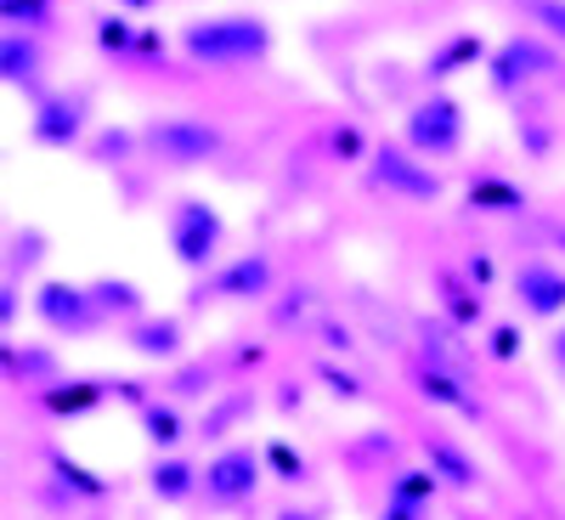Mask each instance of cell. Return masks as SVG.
I'll return each mask as SVG.
<instances>
[{
  "instance_id": "cell-1",
  "label": "cell",
  "mask_w": 565,
  "mask_h": 520,
  "mask_svg": "<svg viewBox=\"0 0 565 520\" xmlns=\"http://www.w3.org/2000/svg\"><path fill=\"white\" fill-rule=\"evenodd\" d=\"M181 52L204 63V68H249L271 57V29L249 12H226V18H193L181 29Z\"/></svg>"
},
{
  "instance_id": "cell-2",
  "label": "cell",
  "mask_w": 565,
  "mask_h": 520,
  "mask_svg": "<svg viewBox=\"0 0 565 520\" xmlns=\"http://www.w3.org/2000/svg\"><path fill=\"white\" fill-rule=\"evenodd\" d=\"M543 79H565V57L543 34L526 29V34H509L503 45H492V57H487L492 97H521V91H532Z\"/></svg>"
},
{
  "instance_id": "cell-3",
  "label": "cell",
  "mask_w": 565,
  "mask_h": 520,
  "mask_svg": "<svg viewBox=\"0 0 565 520\" xmlns=\"http://www.w3.org/2000/svg\"><path fill=\"white\" fill-rule=\"evenodd\" d=\"M221 148H226L221 125H210V119H199V114H164V119L141 125V153H153V159L170 165V170H199V165H210Z\"/></svg>"
},
{
  "instance_id": "cell-4",
  "label": "cell",
  "mask_w": 565,
  "mask_h": 520,
  "mask_svg": "<svg viewBox=\"0 0 565 520\" xmlns=\"http://www.w3.org/2000/svg\"><path fill=\"white\" fill-rule=\"evenodd\" d=\"M367 187H373V193H391V199H407V204H436L447 193L441 170L424 153H413L407 141H380V148H373Z\"/></svg>"
},
{
  "instance_id": "cell-5",
  "label": "cell",
  "mask_w": 565,
  "mask_h": 520,
  "mask_svg": "<svg viewBox=\"0 0 565 520\" xmlns=\"http://www.w3.org/2000/svg\"><path fill=\"white\" fill-rule=\"evenodd\" d=\"M402 141L413 153H424L430 165H447L463 153V103L447 97V91L436 85L430 97H418L402 119Z\"/></svg>"
},
{
  "instance_id": "cell-6",
  "label": "cell",
  "mask_w": 565,
  "mask_h": 520,
  "mask_svg": "<svg viewBox=\"0 0 565 520\" xmlns=\"http://www.w3.org/2000/svg\"><path fill=\"white\" fill-rule=\"evenodd\" d=\"M226 244V221L210 199H175L170 204V255L181 272H210Z\"/></svg>"
},
{
  "instance_id": "cell-7",
  "label": "cell",
  "mask_w": 565,
  "mask_h": 520,
  "mask_svg": "<svg viewBox=\"0 0 565 520\" xmlns=\"http://www.w3.org/2000/svg\"><path fill=\"white\" fill-rule=\"evenodd\" d=\"M266 481V453H255L249 442H226L210 464H204V509L226 514V509H244Z\"/></svg>"
},
{
  "instance_id": "cell-8",
  "label": "cell",
  "mask_w": 565,
  "mask_h": 520,
  "mask_svg": "<svg viewBox=\"0 0 565 520\" xmlns=\"http://www.w3.org/2000/svg\"><path fill=\"white\" fill-rule=\"evenodd\" d=\"M34 317L52 328L57 340H90V335H103L108 328V311L97 306V295H90V283H40L34 289Z\"/></svg>"
},
{
  "instance_id": "cell-9",
  "label": "cell",
  "mask_w": 565,
  "mask_h": 520,
  "mask_svg": "<svg viewBox=\"0 0 565 520\" xmlns=\"http://www.w3.org/2000/svg\"><path fill=\"white\" fill-rule=\"evenodd\" d=\"M271 283H277L271 255L266 250H249V255H232L226 266H215L193 289V306H204V300H238V306H249V300H266L271 295Z\"/></svg>"
},
{
  "instance_id": "cell-10",
  "label": "cell",
  "mask_w": 565,
  "mask_h": 520,
  "mask_svg": "<svg viewBox=\"0 0 565 520\" xmlns=\"http://www.w3.org/2000/svg\"><path fill=\"white\" fill-rule=\"evenodd\" d=\"M85 119H90V97H85V91H52V97L34 103L29 136H34V148L74 153V148H85Z\"/></svg>"
},
{
  "instance_id": "cell-11",
  "label": "cell",
  "mask_w": 565,
  "mask_h": 520,
  "mask_svg": "<svg viewBox=\"0 0 565 520\" xmlns=\"http://www.w3.org/2000/svg\"><path fill=\"white\" fill-rule=\"evenodd\" d=\"M509 289L532 322H554L565 311V266H554L548 255H526L509 272Z\"/></svg>"
},
{
  "instance_id": "cell-12",
  "label": "cell",
  "mask_w": 565,
  "mask_h": 520,
  "mask_svg": "<svg viewBox=\"0 0 565 520\" xmlns=\"http://www.w3.org/2000/svg\"><path fill=\"white\" fill-rule=\"evenodd\" d=\"M469 328H458L447 311L441 317H418V357L436 362L447 373H458V380H476V351L463 346Z\"/></svg>"
},
{
  "instance_id": "cell-13",
  "label": "cell",
  "mask_w": 565,
  "mask_h": 520,
  "mask_svg": "<svg viewBox=\"0 0 565 520\" xmlns=\"http://www.w3.org/2000/svg\"><path fill=\"white\" fill-rule=\"evenodd\" d=\"M125 346H130L141 362H181V351H186V322L170 317V311H148V317L125 322Z\"/></svg>"
},
{
  "instance_id": "cell-14",
  "label": "cell",
  "mask_w": 565,
  "mask_h": 520,
  "mask_svg": "<svg viewBox=\"0 0 565 520\" xmlns=\"http://www.w3.org/2000/svg\"><path fill=\"white\" fill-rule=\"evenodd\" d=\"M418 458L441 476V487H452V492H476L481 487V469H476V458H469L447 431H424L418 436Z\"/></svg>"
},
{
  "instance_id": "cell-15",
  "label": "cell",
  "mask_w": 565,
  "mask_h": 520,
  "mask_svg": "<svg viewBox=\"0 0 565 520\" xmlns=\"http://www.w3.org/2000/svg\"><path fill=\"white\" fill-rule=\"evenodd\" d=\"M436 300H441V311L458 328H481L487 322V289H481V283H469L463 266L458 272L452 266H436Z\"/></svg>"
},
{
  "instance_id": "cell-16",
  "label": "cell",
  "mask_w": 565,
  "mask_h": 520,
  "mask_svg": "<svg viewBox=\"0 0 565 520\" xmlns=\"http://www.w3.org/2000/svg\"><path fill=\"white\" fill-rule=\"evenodd\" d=\"M34 396H40V407L52 418H79V413H97L114 396V380H52Z\"/></svg>"
},
{
  "instance_id": "cell-17",
  "label": "cell",
  "mask_w": 565,
  "mask_h": 520,
  "mask_svg": "<svg viewBox=\"0 0 565 520\" xmlns=\"http://www.w3.org/2000/svg\"><path fill=\"white\" fill-rule=\"evenodd\" d=\"M492 52H487V40L476 34V29H458V34H447L430 57H424V79L430 85H447L452 74H463V68H476V63H487Z\"/></svg>"
},
{
  "instance_id": "cell-18",
  "label": "cell",
  "mask_w": 565,
  "mask_h": 520,
  "mask_svg": "<svg viewBox=\"0 0 565 520\" xmlns=\"http://www.w3.org/2000/svg\"><path fill=\"white\" fill-rule=\"evenodd\" d=\"M255 407H260V396H255V385H232V391H215V402L204 407V418H199V442H226L238 424H249L255 418Z\"/></svg>"
},
{
  "instance_id": "cell-19",
  "label": "cell",
  "mask_w": 565,
  "mask_h": 520,
  "mask_svg": "<svg viewBox=\"0 0 565 520\" xmlns=\"http://www.w3.org/2000/svg\"><path fill=\"white\" fill-rule=\"evenodd\" d=\"M413 385H418V396L424 402H436V407H452V413H463V418H481V402L469 396V380H458V373H447V368H436V362H413Z\"/></svg>"
},
{
  "instance_id": "cell-20",
  "label": "cell",
  "mask_w": 565,
  "mask_h": 520,
  "mask_svg": "<svg viewBox=\"0 0 565 520\" xmlns=\"http://www.w3.org/2000/svg\"><path fill=\"white\" fill-rule=\"evenodd\" d=\"M0 362H7V380L18 391H45L52 380H63L52 346H18V340H7V346H0Z\"/></svg>"
},
{
  "instance_id": "cell-21",
  "label": "cell",
  "mask_w": 565,
  "mask_h": 520,
  "mask_svg": "<svg viewBox=\"0 0 565 520\" xmlns=\"http://www.w3.org/2000/svg\"><path fill=\"white\" fill-rule=\"evenodd\" d=\"M40 68H45L40 40L29 29H7V40H0V79H7L12 91H34L40 85Z\"/></svg>"
},
{
  "instance_id": "cell-22",
  "label": "cell",
  "mask_w": 565,
  "mask_h": 520,
  "mask_svg": "<svg viewBox=\"0 0 565 520\" xmlns=\"http://www.w3.org/2000/svg\"><path fill=\"white\" fill-rule=\"evenodd\" d=\"M526 187H514L492 170H481L476 181L463 187V210H476V215H526Z\"/></svg>"
},
{
  "instance_id": "cell-23",
  "label": "cell",
  "mask_w": 565,
  "mask_h": 520,
  "mask_svg": "<svg viewBox=\"0 0 565 520\" xmlns=\"http://www.w3.org/2000/svg\"><path fill=\"white\" fill-rule=\"evenodd\" d=\"M148 492H153L159 503H193V498L204 492V469H193L186 458L164 453V458H153V469H148Z\"/></svg>"
},
{
  "instance_id": "cell-24",
  "label": "cell",
  "mask_w": 565,
  "mask_h": 520,
  "mask_svg": "<svg viewBox=\"0 0 565 520\" xmlns=\"http://www.w3.org/2000/svg\"><path fill=\"white\" fill-rule=\"evenodd\" d=\"M136 418H141V436H148V447L153 453H175L181 442H186V418H181V402L175 396H153V402H141L136 407Z\"/></svg>"
},
{
  "instance_id": "cell-25",
  "label": "cell",
  "mask_w": 565,
  "mask_h": 520,
  "mask_svg": "<svg viewBox=\"0 0 565 520\" xmlns=\"http://www.w3.org/2000/svg\"><path fill=\"white\" fill-rule=\"evenodd\" d=\"M90 295H97V306L108 311V322H136V317H148V295H141L130 277H90Z\"/></svg>"
},
{
  "instance_id": "cell-26",
  "label": "cell",
  "mask_w": 565,
  "mask_h": 520,
  "mask_svg": "<svg viewBox=\"0 0 565 520\" xmlns=\"http://www.w3.org/2000/svg\"><path fill=\"white\" fill-rule=\"evenodd\" d=\"M215 385H221V357H199V362H181L164 391L175 402H204V396H215Z\"/></svg>"
},
{
  "instance_id": "cell-27",
  "label": "cell",
  "mask_w": 565,
  "mask_h": 520,
  "mask_svg": "<svg viewBox=\"0 0 565 520\" xmlns=\"http://www.w3.org/2000/svg\"><path fill=\"white\" fill-rule=\"evenodd\" d=\"M45 250H52V238H45L40 226H12V238H7V277H34Z\"/></svg>"
},
{
  "instance_id": "cell-28",
  "label": "cell",
  "mask_w": 565,
  "mask_h": 520,
  "mask_svg": "<svg viewBox=\"0 0 565 520\" xmlns=\"http://www.w3.org/2000/svg\"><path fill=\"white\" fill-rule=\"evenodd\" d=\"M130 153H141V130L103 125L97 136H85V159H90V165H125Z\"/></svg>"
},
{
  "instance_id": "cell-29",
  "label": "cell",
  "mask_w": 565,
  "mask_h": 520,
  "mask_svg": "<svg viewBox=\"0 0 565 520\" xmlns=\"http://www.w3.org/2000/svg\"><path fill=\"white\" fill-rule=\"evenodd\" d=\"M436 492H441V476L430 464H407V469H391V498H402V503H418V509H430L436 503Z\"/></svg>"
},
{
  "instance_id": "cell-30",
  "label": "cell",
  "mask_w": 565,
  "mask_h": 520,
  "mask_svg": "<svg viewBox=\"0 0 565 520\" xmlns=\"http://www.w3.org/2000/svg\"><path fill=\"white\" fill-rule=\"evenodd\" d=\"M52 476H57V487H63L68 498H85V503H103V498H108V481L90 476V469L74 464L68 453H52Z\"/></svg>"
},
{
  "instance_id": "cell-31",
  "label": "cell",
  "mask_w": 565,
  "mask_h": 520,
  "mask_svg": "<svg viewBox=\"0 0 565 520\" xmlns=\"http://www.w3.org/2000/svg\"><path fill=\"white\" fill-rule=\"evenodd\" d=\"M266 469H271V476H277L282 487H306V481H311L306 458H300L289 442H282V436H271V442H266Z\"/></svg>"
},
{
  "instance_id": "cell-32",
  "label": "cell",
  "mask_w": 565,
  "mask_h": 520,
  "mask_svg": "<svg viewBox=\"0 0 565 520\" xmlns=\"http://www.w3.org/2000/svg\"><path fill=\"white\" fill-rule=\"evenodd\" d=\"M52 12H57V0H0L7 29H29V34H40L45 23H52Z\"/></svg>"
},
{
  "instance_id": "cell-33",
  "label": "cell",
  "mask_w": 565,
  "mask_h": 520,
  "mask_svg": "<svg viewBox=\"0 0 565 520\" xmlns=\"http://www.w3.org/2000/svg\"><path fill=\"white\" fill-rule=\"evenodd\" d=\"M136 23H125V18H97V45H103V57H119V63H130V52H136Z\"/></svg>"
},
{
  "instance_id": "cell-34",
  "label": "cell",
  "mask_w": 565,
  "mask_h": 520,
  "mask_svg": "<svg viewBox=\"0 0 565 520\" xmlns=\"http://www.w3.org/2000/svg\"><path fill=\"white\" fill-rule=\"evenodd\" d=\"M311 311H317V295L306 289V283H295V289L282 295V306L271 311V322H277V328H300V322H306Z\"/></svg>"
},
{
  "instance_id": "cell-35",
  "label": "cell",
  "mask_w": 565,
  "mask_h": 520,
  "mask_svg": "<svg viewBox=\"0 0 565 520\" xmlns=\"http://www.w3.org/2000/svg\"><path fill=\"white\" fill-rule=\"evenodd\" d=\"M521 328H514V322H492V335H487V357L492 362H521Z\"/></svg>"
},
{
  "instance_id": "cell-36",
  "label": "cell",
  "mask_w": 565,
  "mask_h": 520,
  "mask_svg": "<svg viewBox=\"0 0 565 520\" xmlns=\"http://www.w3.org/2000/svg\"><path fill=\"white\" fill-rule=\"evenodd\" d=\"M521 12L543 23V34L565 40V0H521Z\"/></svg>"
},
{
  "instance_id": "cell-37",
  "label": "cell",
  "mask_w": 565,
  "mask_h": 520,
  "mask_svg": "<svg viewBox=\"0 0 565 520\" xmlns=\"http://www.w3.org/2000/svg\"><path fill=\"white\" fill-rule=\"evenodd\" d=\"M317 340H322V351H340V357H345V351H356V335H351V328H345L340 317H328V311L317 317Z\"/></svg>"
},
{
  "instance_id": "cell-38",
  "label": "cell",
  "mask_w": 565,
  "mask_h": 520,
  "mask_svg": "<svg viewBox=\"0 0 565 520\" xmlns=\"http://www.w3.org/2000/svg\"><path fill=\"white\" fill-rule=\"evenodd\" d=\"M317 380H322L328 391H334L340 402H356V396H362V380H351V373H345V368H334V362H328V357L317 362Z\"/></svg>"
},
{
  "instance_id": "cell-39",
  "label": "cell",
  "mask_w": 565,
  "mask_h": 520,
  "mask_svg": "<svg viewBox=\"0 0 565 520\" xmlns=\"http://www.w3.org/2000/svg\"><path fill=\"white\" fill-rule=\"evenodd\" d=\"M164 57H170L164 34H159V29H141V34H136V52H130V63H164Z\"/></svg>"
},
{
  "instance_id": "cell-40",
  "label": "cell",
  "mask_w": 565,
  "mask_h": 520,
  "mask_svg": "<svg viewBox=\"0 0 565 520\" xmlns=\"http://www.w3.org/2000/svg\"><path fill=\"white\" fill-rule=\"evenodd\" d=\"M334 153H340L345 165H356V159L367 153V141H362V130H356V125H340V130H334Z\"/></svg>"
},
{
  "instance_id": "cell-41",
  "label": "cell",
  "mask_w": 565,
  "mask_h": 520,
  "mask_svg": "<svg viewBox=\"0 0 565 520\" xmlns=\"http://www.w3.org/2000/svg\"><path fill=\"white\" fill-rule=\"evenodd\" d=\"M18 311H23L18 277H7V283H0V328H12V322H18Z\"/></svg>"
},
{
  "instance_id": "cell-42",
  "label": "cell",
  "mask_w": 565,
  "mask_h": 520,
  "mask_svg": "<svg viewBox=\"0 0 565 520\" xmlns=\"http://www.w3.org/2000/svg\"><path fill=\"white\" fill-rule=\"evenodd\" d=\"M463 277L481 283V289H492V261H487V250H469V255H463Z\"/></svg>"
},
{
  "instance_id": "cell-43",
  "label": "cell",
  "mask_w": 565,
  "mask_h": 520,
  "mask_svg": "<svg viewBox=\"0 0 565 520\" xmlns=\"http://www.w3.org/2000/svg\"><path fill=\"white\" fill-rule=\"evenodd\" d=\"M114 396H119V402H130V407L153 402V396H148V385H141V380H114Z\"/></svg>"
},
{
  "instance_id": "cell-44",
  "label": "cell",
  "mask_w": 565,
  "mask_h": 520,
  "mask_svg": "<svg viewBox=\"0 0 565 520\" xmlns=\"http://www.w3.org/2000/svg\"><path fill=\"white\" fill-rule=\"evenodd\" d=\"M380 520H424V509H418V503H402V498H385Z\"/></svg>"
},
{
  "instance_id": "cell-45",
  "label": "cell",
  "mask_w": 565,
  "mask_h": 520,
  "mask_svg": "<svg viewBox=\"0 0 565 520\" xmlns=\"http://www.w3.org/2000/svg\"><path fill=\"white\" fill-rule=\"evenodd\" d=\"M548 368H554L559 380H565V322L554 328V340H548Z\"/></svg>"
},
{
  "instance_id": "cell-46",
  "label": "cell",
  "mask_w": 565,
  "mask_h": 520,
  "mask_svg": "<svg viewBox=\"0 0 565 520\" xmlns=\"http://www.w3.org/2000/svg\"><path fill=\"white\" fill-rule=\"evenodd\" d=\"M543 238H548V244H554V250L565 255V215H554V221H543Z\"/></svg>"
},
{
  "instance_id": "cell-47",
  "label": "cell",
  "mask_w": 565,
  "mask_h": 520,
  "mask_svg": "<svg viewBox=\"0 0 565 520\" xmlns=\"http://www.w3.org/2000/svg\"><path fill=\"white\" fill-rule=\"evenodd\" d=\"M277 391H282V396H277V407H282V413H295V407H300V402H306V396H300V385H295V380H289V385H277Z\"/></svg>"
},
{
  "instance_id": "cell-48",
  "label": "cell",
  "mask_w": 565,
  "mask_h": 520,
  "mask_svg": "<svg viewBox=\"0 0 565 520\" xmlns=\"http://www.w3.org/2000/svg\"><path fill=\"white\" fill-rule=\"evenodd\" d=\"M277 520H322V509H282Z\"/></svg>"
},
{
  "instance_id": "cell-49",
  "label": "cell",
  "mask_w": 565,
  "mask_h": 520,
  "mask_svg": "<svg viewBox=\"0 0 565 520\" xmlns=\"http://www.w3.org/2000/svg\"><path fill=\"white\" fill-rule=\"evenodd\" d=\"M119 7H136L141 12V7H159V0H119Z\"/></svg>"
}]
</instances>
